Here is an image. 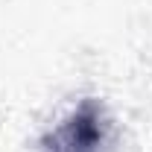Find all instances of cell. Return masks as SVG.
Segmentation results:
<instances>
[{"label":"cell","instance_id":"obj_1","mask_svg":"<svg viewBox=\"0 0 152 152\" xmlns=\"http://www.w3.org/2000/svg\"><path fill=\"white\" fill-rule=\"evenodd\" d=\"M56 140L67 152H96L105 140V114L96 99H82L64 126L58 129Z\"/></svg>","mask_w":152,"mask_h":152}]
</instances>
